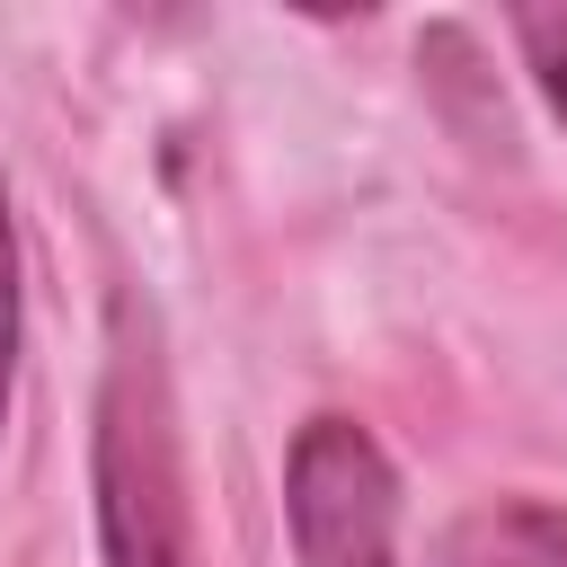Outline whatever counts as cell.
Wrapping results in <instances>:
<instances>
[{"label": "cell", "instance_id": "5", "mask_svg": "<svg viewBox=\"0 0 567 567\" xmlns=\"http://www.w3.org/2000/svg\"><path fill=\"white\" fill-rule=\"evenodd\" d=\"M9 381H18V230H9V186H0V425H9Z\"/></svg>", "mask_w": 567, "mask_h": 567}, {"label": "cell", "instance_id": "3", "mask_svg": "<svg viewBox=\"0 0 567 567\" xmlns=\"http://www.w3.org/2000/svg\"><path fill=\"white\" fill-rule=\"evenodd\" d=\"M434 567H567V505L540 496H487L443 523Z\"/></svg>", "mask_w": 567, "mask_h": 567}, {"label": "cell", "instance_id": "4", "mask_svg": "<svg viewBox=\"0 0 567 567\" xmlns=\"http://www.w3.org/2000/svg\"><path fill=\"white\" fill-rule=\"evenodd\" d=\"M505 27H514V44H523V62H532L549 115L567 124V0H549V9H514Z\"/></svg>", "mask_w": 567, "mask_h": 567}, {"label": "cell", "instance_id": "1", "mask_svg": "<svg viewBox=\"0 0 567 567\" xmlns=\"http://www.w3.org/2000/svg\"><path fill=\"white\" fill-rule=\"evenodd\" d=\"M89 478H97V558L106 567H195L177 399H168V372H159V337L133 301H115Z\"/></svg>", "mask_w": 567, "mask_h": 567}, {"label": "cell", "instance_id": "2", "mask_svg": "<svg viewBox=\"0 0 567 567\" xmlns=\"http://www.w3.org/2000/svg\"><path fill=\"white\" fill-rule=\"evenodd\" d=\"M284 523L301 567H390L399 470L354 416H310L284 461Z\"/></svg>", "mask_w": 567, "mask_h": 567}]
</instances>
